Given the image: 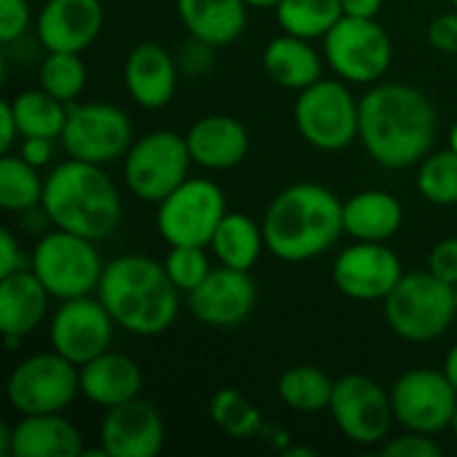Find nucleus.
<instances>
[{
    "label": "nucleus",
    "instance_id": "nucleus-42",
    "mask_svg": "<svg viewBox=\"0 0 457 457\" xmlns=\"http://www.w3.org/2000/svg\"><path fill=\"white\" fill-rule=\"evenodd\" d=\"M29 265H32V260H27L16 236L11 230H3L0 233V278L19 273V270H27Z\"/></svg>",
    "mask_w": 457,
    "mask_h": 457
},
{
    "label": "nucleus",
    "instance_id": "nucleus-16",
    "mask_svg": "<svg viewBox=\"0 0 457 457\" xmlns=\"http://www.w3.org/2000/svg\"><path fill=\"white\" fill-rule=\"evenodd\" d=\"M402 260L386 241H359L343 249L332 265L335 287L351 300H386L402 281Z\"/></svg>",
    "mask_w": 457,
    "mask_h": 457
},
{
    "label": "nucleus",
    "instance_id": "nucleus-54",
    "mask_svg": "<svg viewBox=\"0 0 457 457\" xmlns=\"http://www.w3.org/2000/svg\"><path fill=\"white\" fill-rule=\"evenodd\" d=\"M40 3H48V0H40Z\"/></svg>",
    "mask_w": 457,
    "mask_h": 457
},
{
    "label": "nucleus",
    "instance_id": "nucleus-25",
    "mask_svg": "<svg viewBox=\"0 0 457 457\" xmlns=\"http://www.w3.org/2000/svg\"><path fill=\"white\" fill-rule=\"evenodd\" d=\"M246 0H177L185 29L220 48L241 37L246 27Z\"/></svg>",
    "mask_w": 457,
    "mask_h": 457
},
{
    "label": "nucleus",
    "instance_id": "nucleus-9",
    "mask_svg": "<svg viewBox=\"0 0 457 457\" xmlns=\"http://www.w3.org/2000/svg\"><path fill=\"white\" fill-rule=\"evenodd\" d=\"M295 123L303 139L335 153L359 139V102L343 80H316L295 102Z\"/></svg>",
    "mask_w": 457,
    "mask_h": 457
},
{
    "label": "nucleus",
    "instance_id": "nucleus-23",
    "mask_svg": "<svg viewBox=\"0 0 457 457\" xmlns=\"http://www.w3.org/2000/svg\"><path fill=\"white\" fill-rule=\"evenodd\" d=\"M83 453L80 431L59 412L21 415L11 426V457H78Z\"/></svg>",
    "mask_w": 457,
    "mask_h": 457
},
{
    "label": "nucleus",
    "instance_id": "nucleus-46",
    "mask_svg": "<svg viewBox=\"0 0 457 457\" xmlns=\"http://www.w3.org/2000/svg\"><path fill=\"white\" fill-rule=\"evenodd\" d=\"M445 375L450 378V383L457 388V343L450 348V353L445 359Z\"/></svg>",
    "mask_w": 457,
    "mask_h": 457
},
{
    "label": "nucleus",
    "instance_id": "nucleus-6",
    "mask_svg": "<svg viewBox=\"0 0 457 457\" xmlns=\"http://www.w3.org/2000/svg\"><path fill=\"white\" fill-rule=\"evenodd\" d=\"M32 273L43 281V287L56 300L88 297L99 289L104 262L91 238L51 230L32 249Z\"/></svg>",
    "mask_w": 457,
    "mask_h": 457
},
{
    "label": "nucleus",
    "instance_id": "nucleus-31",
    "mask_svg": "<svg viewBox=\"0 0 457 457\" xmlns=\"http://www.w3.org/2000/svg\"><path fill=\"white\" fill-rule=\"evenodd\" d=\"M284 32L313 40L324 37L343 16V0H281L276 5Z\"/></svg>",
    "mask_w": 457,
    "mask_h": 457
},
{
    "label": "nucleus",
    "instance_id": "nucleus-8",
    "mask_svg": "<svg viewBox=\"0 0 457 457\" xmlns=\"http://www.w3.org/2000/svg\"><path fill=\"white\" fill-rule=\"evenodd\" d=\"M80 394V367L56 353H32L19 361L5 383V396L19 415H48L67 410Z\"/></svg>",
    "mask_w": 457,
    "mask_h": 457
},
{
    "label": "nucleus",
    "instance_id": "nucleus-50",
    "mask_svg": "<svg viewBox=\"0 0 457 457\" xmlns=\"http://www.w3.org/2000/svg\"><path fill=\"white\" fill-rule=\"evenodd\" d=\"M450 150H455L457 153V123L453 126V131H450Z\"/></svg>",
    "mask_w": 457,
    "mask_h": 457
},
{
    "label": "nucleus",
    "instance_id": "nucleus-28",
    "mask_svg": "<svg viewBox=\"0 0 457 457\" xmlns=\"http://www.w3.org/2000/svg\"><path fill=\"white\" fill-rule=\"evenodd\" d=\"M214 257L225 268L236 270H252L265 249V233L262 225H257L249 214H225L212 244Z\"/></svg>",
    "mask_w": 457,
    "mask_h": 457
},
{
    "label": "nucleus",
    "instance_id": "nucleus-38",
    "mask_svg": "<svg viewBox=\"0 0 457 457\" xmlns=\"http://www.w3.org/2000/svg\"><path fill=\"white\" fill-rule=\"evenodd\" d=\"M383 455L388 457H439L442 447L431 439V434L407 431L404 436H396L383 445Z\"/></svg>",
    "mask_w": 457,
    "mask_h": 457
},
{
    "label": "nucleus",
    "instance_id": "nucleus-29",
    "mask_svg": "<svg viewBox=\"0 0 457 457\" xmlns=\"http://www.w3.org/2000/svg\"><path fill=\"white\" fill-rule=\"evenodd\" d=\"M8 102L21 137H62L67 123V104L46 88H27Z\"/></svg>",
    "mask_w": 457,
    "mask_h": 457
},
{
    "label": "nucleus",
    "instance_id": "nucleus-26",
    "mask_svg": "<svg viewBox=\"0 0 457 457\" xmlns=\"http://www.w3.org/2000/svg\"><path fill=\"white\" fill-rule=\"evenodd\" d=\"M402 222L404 209L386 190H364L343 201V225L356 241H388L399 233Z\"/></svg>",
    "mask_w": 457,
    "mask_h": 457
},
{
    "label": "nucleus",
    "instance_id": "nucleus-41",
    "mask_svg": "<svg viewBox=\"0 0 457 457\" xmlns=\"http://www.w3.org/2000/svg\"><path fill=\"white\" fill-rule=\"evenodd\" d=\"M428 43L442 54H457V8L436 16L428 27Z\"/></svg>",
    "mask_w": 457,
    "mask_h": 457
},
{
    "label": "nucleus",
    "instance_id": "nucleus-5",
    "mask_svg": "<svg viewBox=\"0 0 457 457\" xmlns=\"http://www.w3.org/2000/svg\"><path fill=\"white\" fill-rule=\"evenodd\" d=\"M455 287L436 278L431 270L402 276L386 297V321L407 343H431L455 321Z\"/></svg>",
    "mask_w": 457,
    "mask_h": 457
},
{
    "label": "nucleus",
    "instance_id": "nucleus-32",
    "mask_svg": "<svg viewBox=\"0 0 457 457\" xmlns=\"http://www.w3.org/2000/svg\"><path fill=\"white\" fill-rule=\"evenodd\" d=\"M46 179H40L37 166L27 163L21 155H3L0 161V206L5 212H27L43 201Z\"/></svg>",
    "mask_w": 457,
    "mask_h": 457
},
{
    "label": "nucleus",
    "instance_id": "nucleus-20",
    "mask_svg": "<svg viewBox=\"0 0 457 457\" xmlns=\"http://www.w3.org/2000/svg\"><path fill=\"white\" fill-rule=\"evenodd\" d=\"M123 83L145 110H161L177 91V62L158 43H137L123 64Z\"/></svg>",
    "mask_w": 457,
    "mask_h": 457
},
{
    "label": "nucleus",
    "instance_id": "nucleus-13",
    "mask_svg": "<svg viewBox=\"0 0 457 457\" xmlns=\"http://www.w3.org/2000/svg\"><path fill=\"white\" fill-rule=\"evenodd\" d=\"M329 412L337 428L351 442L367 445V447L386 442L396 420L391 394H386L372 378L359 375V372H351L335 380Z\"/></svg>",
    "mask_w": 457,
    "mask_h": 457
},
{
    "label": "nucleus",
    "instance_id": "nucleus-12",
    "mask_svg": "<svg viewBox=\"0 0 457 457\" xmlns=\"http://www.w3.org/2000/svg\"><path fill=\"white\" fill-rule=\"evenodd\" d=\"M324 59L348 83H375L388 72L394 46L375 19L343 16L324 35Z\"/></svg>",
    "mask_w": 457,
    "mask_h": 457
},
{
    "label": "nucleus",
    "instance_id": "nucleus-52",
    "mask_svg": "<svg viewBox=\"0 0 457 457\" xmlns=\"http://www.w3.org/2000/svg\"><path fill=\"white\" fill-rule=\"evenodd\" d=\"M455 308H457V284H455Z\"/></svg>",
    "mask_w": 457,
    "mask_h": 457
},
{
    "label": "nucleus",
    "instance_id": "nucleus-30",
    "mask_svg": "<svg viewBox=\"0 0 457 457\" xmlns=\"http://www.w3.org/2000/svg\"><path fill=\"white\" fill-rule=\"evenodd\" d=\"M335 380L311 364L289 367L278 378V399L295 412H321L329 410Z\"/></svg>",
    "mask_w": 457,
    "mask_h": 457
},
{
    "label": "nucleus",
    "instance_id": "nucleus-49",
    "mask_svg": "<svg viewBox=\"0 0 457 457\" xmlns=\"http://www.w3.org/2000/svg\"><path fill=\"white\" fill-rule=\"evenodd\" d=\"M281 0H246V5H252V8H276Z\"/></svg>",
    "mask_w": 457,
    "mask_h": 457
},
{
    "label": "nucleus",
    "instance_id": "nucleus-33",
    "mask_svg": "<svg viewBox=\"0 0 457 457\" xmlns=\"http://www.w3.org/2000/svg\"><path fill=\"white\" fill-rule=\"evenodd\" d=\"M212 420L233 439H254L262 434V412L238 388H220L209 402Z\"/></svg>",
    "mask_w": 457,
    "mask_h": 457
},
{
    "label": "nucleus",
    "instance_id": "nucleus-40",
    "mask_svg": "<svg viewBox=\"0 0 457 457\" xmlns=\"http://www.w3.org/2000/svg\"><path fill=\"white\" fill-rule=\"evenodd\" d=\"M212 64H214V46L190 35V40L179 51V67L187 75H204V72H209Z\"/></svg>",
    "mask_w": 457,
    "mask_h": 457
},
{
    "label": "nucleus",
    "instance_id": "nucleus-47",
    "mask_svg": "<svg viewBox=\"0 0 457 457\" xmlns=\"http://www.w3.org/2000/svg\"><path fill=\"white\" fill-rule=\"evenodd\" d=\"M0 453L3 455H11V426H3L0 428Z\"/></svg>",
    "mask_w": 457,
    "mask_h": 457
},
{
    "label": "nucleus",
    "instance_id": "nucleus-22",
    "mask_svg": "<svg viewBox=\"0 0 457 457\" xmlns=\"http://www.w3.org/2000/svg\"><path fill=\"white\" fill-rule=\"evenodd\" d=\"M80 394L96 407H118L142 394V370L134 359L104 351L80 367Z\"/></svg>",
    "mask_w": 457,
    "mask_h": 457
},
{
    "label": "nucleus",
    "instance_id": "nucleus-19",
    "mask_svg": "<svg viewBox=\"0 0 457 457\" xmlns=\"http://www.w3.org/2000/svg\"><path fill=\"white\" fill-rule=\"evenodd\" d=\"M104 24L99 0H48L37 13V40L46 51H86Z\"/></svg>",
    "mask_w": 457,
    "mask_h": 457
},
{
    "label": "nucleus",
    "instance_id": "nucleus-43",
    "mask_svg": "<svg viewBox=\"0 0 457 457\" xmlns=\"http://www.w3.org/2000/svg\"><path fill=\"white\" fill-rule=\"evenodd\" d=\"M27 163L32 166H46L54 158V139L48 137H24L21 139V153H19Z\"/></svg>",
    "mask_w": 457,
    "mask_h": 457
},
{
    "label": "nucleus",
    "instance_id": "nucleus-15",
    "mask_svg": "<svg viewBox=\"0 0 457 457\" xmlns=\"http://www.w3.org/2000/svg\"><path fill=\"white\" fill-rule=\"evenodd\" d=\"M118 324L112 321L110 311L96 297H75L62 300L51 319V348L70 359L72 364L83 367L86 361L102 356L110 351L112 329Z\"/></svg>",
    "mask_w": 457,
    "mask_h": 457
},
{
    "label": "nucleus",
    "instance_id": "nucleus-37",
    "mask_svg": "<svg viewBox=\"0 0 457 457\" xmlns=\"http://www.w3.org/2000/svg\"><path fill=\"white\" fill-rule=\"evenodd\" d=\"M29 27V0H0V40L5 46L24 37Z\"/></svg>",
    "mask_w": 457,
    "mask_h": 457
},
{
    "label": "nucleus",
    "instance_id": "nucleus-53",
    "mask_svg": "<svg viewBox=\"0 0 457 457\" xmlns=\"http://www.w3.org/2000/svg\"><path fill=\"white\" fill-rule=\"evenodd\" d=\"M453 5H455V8H457V0H453Z\"/></svg>",
    "mask_w": 457,
    "mask_h": 457
},
{
    "label": "nucleus",
    "instance_id": "nucleus-34",
    "mask_svg": "<svg viewBox=\"0 0 457 457\" xmlns=\"http://www.w3.org/2000/svg\"><path fill=\"white\" fill-rule=\"evenodd\" d=\"M86 75L88 72H86L80 54L48 51V56L40 64V88H46L64 104H72L86 88Z\"/></svg>",
    "mask_w": 457,
    "mask_h": 457
},
{
    "label": "nucleus",
    "instance_id": "nucleus-14",
    "mask_svg": "<svg viewBox=\"0 0 457 457\" xmlns=\"http://www.w3.org/2000/svg\"><path fill=\"white\" fill-rule=\"evenodd\" d=\"M396 423L407 431L439 434L453 426L457 388L445 370H410L391 388Z\"/></svg>",
    "mask_w": 457,
    "mask_h": 457
},
{
    "label": "nucleus",
    "instance_id": "nucleus-24",
    "mask_svg": "<svg viewBox=\"0 0 457 457\" xmlns=\"http://www.w3.org/2000/svg\"><path fill=\"white\" fill-rule=\"evenodd\" d=\"M51 292L32 273V268L0 278V329L3 335L27 337L48 313Z\"/></svg>",
    "mask_w": 457,
    "mask_h": 457
},
{
    "label": "nucleus",
    "instance_id": "nucleus-27",
    "mask_svg": "<svg viewBox=\"0 0 457 457\" xmlns=\"http://www.w3.org/2000/svg\"><path fill=\"white\" fill-rule=\"evenodd\" d=\"M262 64L273 83L292 88V91H303V88L313 86L316 80H321L319 51L311 46V40L289 35V32L273 37L265 46Z\"/></svg>",
    "mask_w": 457,
    "mask_h": 457
},
{
    "label": "nucleus",
    "instance_id": "nucleus-36",
    "mask_svg": "<svg viewBox=\"0 0 457 457\" xmlns=\"http://www.w3.org/2000/svg\"><path fill=\"white\" fill-rule=\"evenodd\" d=\"M163 268H166L169 278L174 281V287L187 295L214 270L209 265L206 246H187V244L171 246L163 260Z\"/></svg>",
    "mask_w": 457,
    "mask_h": 457
},
{
    "label": "nucleus",
    "instance_id": "nucleus-21",
    "mask_svg": "<svg viewBox=\"0 0 457 457\" xmlns=\"http://www.w3.org/2000/svg\"><path fill=\"white\" fill-rule=\"evenodd\" d=\"M193 163L212 169V171H225L238 166L246 153H249V134L241 120L233 115H206L190 126L185 134Z\"/></svg>",
    "mask_w": 457,
    "mask_h": 457
},
{
    "label": "nucleus",
    "instance_id": "nucleus-7",
    "mask_svg": "<svg viewBox=\"0 0 457 457\" xmlns=\"http://www.w3.org/2000/svg\"><path fill=\"white\" fill-rule=\"evenodd\" d=\"M190 147L177 131H150L129 147L123 155L126 187L147 204H161L190 177Z\"/></svg>",
    "mask_w": 457,
    "mask_h": 457
},
{
    "label": "nucleus",
    "instance_id": "nucleus-39",
    "mask_svg": "<svg viewBox=\"0 0 457 457\" xmlns=\"http://www.w3.org/2000/svg\"><path fill=\"white\" fill-rule=\"evenodd\" d=\"M428 270L445 284H457V238H442L428 254Z\"/></svg>",
    "mask_w": 457,
    "mask_h": 457
},
{
    "label": "nucleus",
    "instance_id": "nucleus-4",
    "mask_svg": "<svg viewBox=\"0 0 457 457\" xmlns=\"http://www.w3.org/2000/svg\"><path fill=\"white\" fill-rule=\"evenodd\" d=\"M43 209L54 228L102 241L120 222V195L96 163L64 161L46 177Z\"/></svg>",
    "mask_w": 457,
    "mask_h": 457
},
{
    "label": "nucleus",
    "instance_id": "nucleus-17",
    "mask_svg": "<svg viewBox=\"0 0 457 457\" xmlns=\"http://www.w3.org/2000/svg\"><path fill=\"white\" fill-rule=\"evenodd\" d=\"M257 303V284L249 270H236V268H214L190 295L187 305L193 316L217 329H230L238 327L241 321L249 319Z\"/></svg>",
    "mask_w": 457,
    "mask_h": 457
},
{
    "label": "nucleus",
    "instance_id": "nucleus-18",
    "mask_svg": "<svg viewBox=\"0 0 457 457\" xmlns=\"http://www.w3.org/2000/svg\"><path fill=\"white\" fill-rule=\"evenodd\" d=\"M163 442L166 426L161 412L139 396L110 407L99 423V447L110 457H155Z\"/></svg>",
    "mask_w": 457,
    "mask_h": 457
},
{
    "label": "nucleus",
    "instance_id": "nucleus-35",
    "mask_svg": "<svg viewBox=\"0 0 457 457\" xmlns=\"http://www.w3.org/2000/svg\"><path fill=\"white\" fill-rule=\"evenodd\" d=\"M418 190L426 201L436 206H457V153L442 150L420 161Z\"/></svg>",
    "mask_w": 457,
    "mask_h": 457
},
{
    "label": "nucleus",
    "instance_id": "nucleus-2",
    "mask_svg": "<svg viewBox=\"0 0 457 457\" xmlns=\"http://www.w3.org/2000/svg\"><path fill=\"white\" fill-rule=\"evenodd\" d=\"M265 249L284 262H305L332 249L345 233L343 201L324 185L297 182L281 190L262 220Z\"/></svg>",
    "mask_w": 457,
    "mask_h": 457
},
{
    "label": "nucleus",
    "instance_id": "nucleus-1",
    "mask_svg": "<svg viewBox=\"0 0 457 457\" xmlns=\"http://www.w3.org/2000/svg\"><path fill=\"white\" fill-rule=\"evenodd\" d=\"M436 129V110L415 86L380 83L359 102V139L386 169L420 163L434 147Z\"/></svg>",
    "mask_w": 457,
    "mask_h": 457
},
{
    "label": "nucleus",
    "instance_id": "nucleus-48",
    "mask_svg": "<svg viewBox=\"0 0 457 457\" xmlns=\"http://www.w3.org/2000/svg\"><path fill=\"white\" fill-rule=\"evenodd\" d=\"M284 455L287 457H313L316 455V450H308V447H289V450H284Z\"/></svg>",
    "mask_w": 457,
    "mask_h": 457
},
{
    "label": "nucleus",
    "instance_id": "nucleus-11",
    "mask_svg": "<svg viewBox=\"0 0 457 457\" xmlns=\"http://www.w3.org/2000/svg\"><path fill=\"white\" fill-rule=\"evenodd\" d=\"M62 147L70 158L86 163H112L134 145V129L129 115L107 102L67 104V123L62 131Z\"/></svg>",
    "mask_w": 457,
    "mask_h": 457
},
{
    "label": "nucleus",
    "instance_id": "nucleus-3",
    "mask_svg": "<svg viewBox=\"0 0 457 457\" xmlns=\"http://www.w3.org/2000/svg\"><path fill=\"white\" fill-rule=\"evenodd\" d=\"M112 321L139 337L163 335L179 313V289L163 262L145 254H123L104 265L99 289Z\"/></svg>",
    "mask_w": 457,
    "mask_h": 457
},
{
    "label": "nucleus",
    "instance_id": "nucleus-45",
    "mask_svg": "<svg viewBox=\"0 0 457 457\" xmlns=\"http://www.w3.org/2000/svg\"><path fill=\"white\" fill-rule=\"evenodd\" d=\"M383 8V0H343L345 16H361V19H375Z\"/></svg>",
    "mask_w": 457,
    "mask_h": 457
},
{
    "label": "nucleus",
    "instance_id": "nucleus-44",
    "mask_svg": "<svg viewBox=\"0 0 457 457\" xmlns=\"http://www.w3.org/2000/svg\"><path fill=\"white\" fill-rule=\"evenodd\" d=\"M16 137H21V134H19V126H16L11 102H3V104H0V153H3V155L11 153V145H13Z\"/></svg>",
    "mask_w": 457,
    "mask_h": 457
},
{
    "label": "nucleus",
    "instance_id": "nucleus-51",
    "mask_svg": "<svg viewBox=\"0 0 457 457\" xmlns=\"http://www.w3.org/2000/svg\"><path fill=\"white\" fill-rule=\"evenodd\" d=\"M453 431H455V436H457V410H455V418H453Z\"/></svg>",
    "mask_w": 457,
    "mask_h": 457
},
{
    "label": "nucleus",
    "instance_id": "nucleus-10",
    "mask_svg": "<svg viewBox=\"0 0 457 457\" xmlns=\"http://www.w3.org/2000/svg\"><path fill=\"white\" fill-rule=\"evenodd\" d=\"M225 209V193L212 179L187 177L174 193L158 204V233L166 244L179 246H209Z\"/></svg>",
    "mask_w": 457,
    "mask_h": 457
}]
</instances>
